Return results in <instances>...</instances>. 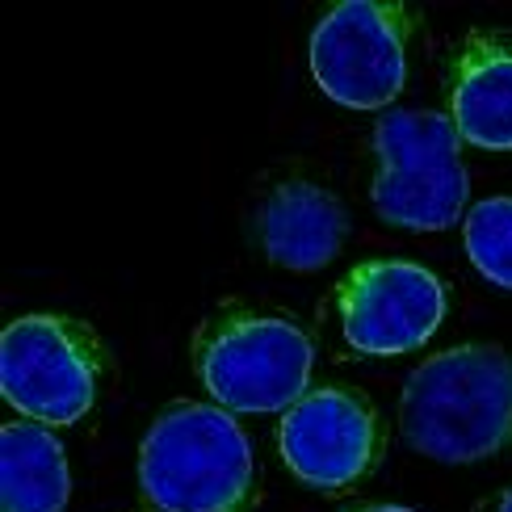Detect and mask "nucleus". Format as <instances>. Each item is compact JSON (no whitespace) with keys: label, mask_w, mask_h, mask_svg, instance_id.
I'll return each mask as SVG.
<instances>
[{"label":"nucleus","mask_w":512,"mask_h":512,"mask_svg":"<svg viewBox=\"0 0 512 512\" xmlns=\"http://www.w3.org/2000/svg\"><path fill=\"white\" fill-rule=\"evenodd\" d=\"M399 429L437 462H483L512 445V357L496 345H458L412 370Z\"/></svg>","instance_id":"obj_1"},{"label":"nucleus","mask_w":512,"mask_h":512,"mask_svg":"<svg viewBox=\"0 0 512 512\" xmlns=\"http://www.w3.org/2000/svg\"><path fill=\"white\" fill-rule=\"evenodd\" d=\"M139 492L152 512H252V445L231 412L168 403L139 445Z\"/></svg>","instance_id":"obj_2"},{"label":"nucleus","mask_w":512,"mask_h":512,"mask_svg":"<svg viewBox=\"0 0 512 512\" xmlns=\"http://www.w3.org/2000/svg\"><path fill=\"white\" fill-rule=\"evenodd\" d=\"M311 336L282 315L219 307L194 336V370L227 412H290L311 382Z\"/></svg>","instance_id":"obj_3"},{"label":"nucleus","mask_w":512,"mask_h":512,"mask_svg":"<svg viewBox=\"0 0 512 512\" xmlns=\"http://www.w3.org/2000/svg\"><path fill=\"white\" fill-rule=\"evenodd\" d=\"M450 118L391 110L374 126V210L403 231H441L458 223L471 177L458 156Z\"/></svg>","instance_id":"obj_4"},{"label":"nucleus","mask_w":512,"mask_h":512,"mask_svg":"<svg viewBox=\"0 0 512 512\" xmlns=\"http://www.w3.org/2000/svg\"><path fill=\"white\" fill-rule=\"evenodd\" d=\"M105 374V349L89 324L68 315H21L0 336V391L47 429L89 416Z\"/></svg>","instance_id":"obj_5"},{"label":"nucleus","mask_w":512,"mask_h":512,"mask_svg":"<svg viewBox=\"0 0 512 512\" xmlns=\"http://www.w3.org/2000/svg\"><path fill=\"white\" fill-rule=\"evenodd\" d=\"M416 13L391 0H345L311 30V72L332 101L378 110L408 80V38Z\"/></svg>","instance_id":"obj_6"},{"label":"nucleus","mask_w":512,"mask_h":512,"mask_svg":"<svg viewBox=\"0 0 512 512\" xmlns=\"http://www.w3.org/2000/svg\"><path fill=\"white\" fill-rule=\"evenodd\" d=\"M277 450L290 475L315 492H345L361 483L387 450V429L374 403L353 387L307 391L282 416Z\"/></svg>","instance_id":"obj_7"},{"label":"nucleus","mask_w":512,"mask_h":512,"mask_svg":"<svg viewBox=\"0 0 512 512\" xmlns=\"http://www.w3.org/2000/svg\"><path fill=\"white\" fill-rule=\"evenodd\" d=\"M445 286L433 269L399 256L353 265L336 286V311L345 340L357 353L395 357L412 353L445 319Z\"/></svg>","instance_id":"obj_8"},{"label":"nucleus","mask_w":512,"mask_h":512,"mask_svg":"<svg viewBox=\"0 0 512 512\" xmlns=\"http://www.w3.org/2000/svg\"><path fill=\"white\" fill-rule=\"evenodd\" d=\"M450 122L458 139L512 152V42L471 34L450 63Z\"/></svg>","instance_id":"obj_9"},{"label":"nucleus","mask_w":512,"mask_h":512,"mask_svg":"<svg viewBox=\"0 0 512 512\" xmlns=\"http://www.w3.org/2000/svg\"><path fill=\"white\" fill-rule=\"evenodd\" d=\"M345 206L332 189L315 181H282L269 189L261 206V248L273 265L311 273L332 265L345 244Z\"/></svg>","instance_id":"obj_10"},{"label":"nucleus","mask_w":512,"mask_h":512,"mask_svg":"<svg viewBox=\"0 0 512 512\" xmlns=\"http://www.w3.org/2000/svg\"><path fill=\"white\" fill-rule=\"evenodd\" d=\"M72 496L68 458L47 424L13 420L0 429V512H63Z\"/></svg>","instance_id":"obj_11"},{"label":"nucleus","mask_w":512,"mask_h":512,"mask_svg":"<svg viewBox=\"0 0 512 512\" xmlns=\"http://www.w3.org/2000/svg\"><path fill=\"white\" fill-rule=\"evenodd\" d=\"M471 265L504 290H512V198H483L462 227Z\"/></svg>","instance_id":"obj_12"},{"label":"nucleus","mask_w":512,"mask_h":512,"mask_svg":"<svg viewBox=\"0 0 512 512\" xmlns=\"http://www.w3.org/2000/svg\"><path fill=\"white\" fill-rule=\"evenodd\" d=\"M475 512H512V487H508V492H496V496H487Z\"/></svg>","instance_id":"obj_13"},{"label":"nucleus","mask_w":512,"mask_h":512,"mask_svg":"<svg viewBox=\"0 0 512 512\" xmlns=\"http://www.w3.org/2000/svg\"><path fill=\"white\" fill-rule=\"evenodd\" d=\"M345 512H412V508H399V504H357V508H345Z\"/></svg>","instance_id":"obj_14"}]
</instances>
